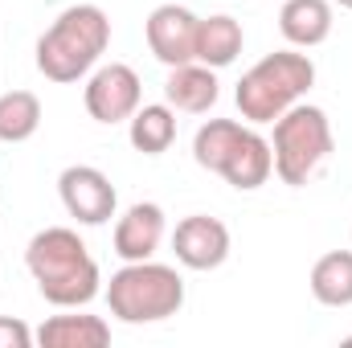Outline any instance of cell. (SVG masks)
Segmentation results:
<instances>
[{
	"mask_svg": "<svg viewBox=\"0 0 352 348\" xmlns=\"http://www.w3.org/2000/svg\"><path fill=\"white\" fill-rule=\"evenodd\" d=\"M197 25H201V17L188 12L184 4H160V8H152V17L144 25L152 58L164 62L168 70L184 66V62H197Z\"/></svg>",
	"mask_w": 352,
	"mask_h": 348,
	"instance_id": "cell-8",
	"label": "cell"
},
{
	"mask_svg": "<svg viewBox=\"0 0 352 348\" xmlns=\"http://www.w3.org/2000/svg\"><path fill=\"white\" fill-rule=\"evenodd\" d=\"M25 266L54 307H87L102 291L98 262L90 259L87 242L70 226H50L33 234L25 246Z\"/></svg>",
	"mask_w": 352,
	"mask_h": 348,
	"instance_id": "cell-1",
	"label": "cell"
},
{
	"mask_svg": "<svg viewBox=\"0 0 352 348\" xmlns=\"http://www.w3.org/2000/svg\"><path fill=\"white\" fill-rule=\"evenodd\" d=\"M140 98H144L140 74L127 62L98 66L87 78V90H82V102H87L94 123H127L140 111Z\"/></svg>",
	"mask_w": 352,
	"mask_h": 348,
	"instance_id": "cell-6",
	"label": "cell"
},
{
	"mask_svg": "<svg viewBox=\"0 0 352 348\" xmlns=\"http://www.w3.org/2000/svg\"><path fill=\"white\" fill-rule=\"evenodd\" d=\"M278 33L295 50H316L332 37V4L328 0H287L278 12Z\"/></svg>",
	"mask_w": 352,
	"mask_h": 348,
	"instance_id": "cell-13",
	"label": "cell"
},
{
	"mask_svg": "<svg viewBox=\"0 0 352 348\" xmlns=\"http://www.w3.org/2000/svg\"><path fill=\"white\" fill-rule=\"evenodd\" d=\"M274 173L283 184H307L316 168L332 156V123L320 107L311 102H295L291 111H283L274 119Z\"/></svg>",
	"mask_w": 352,
	"mask_h": 348,
	"instance_id": "cell-5",
	"label": "cell"
},
{
	"mask_svg": "<svg viewBox=\"0 0 352 348\" xmlns=\"http://www.w3.org/2000/svg\"><path fill=\"white\" fill-rule=\"evenodd\" d=\"M111 45V21L98 4H70L37 37V70L50 83H78Z\"/></svg>",
	"mask_w": 352,
	"mask_h": 348,
	"instance_id": "cell-2",
	"label": "cell"
},
{
	"mask_svg": "<svg viewBox=\"0 0 352 348\" xmlns=\"http://www.w3.org/2000/svg\"><path fill=\"white\" fill-rule=\"evenodd\" d=\"M238 135H242V123H234V119H209L192 135V160L205 173H221V164H226L230 148L238 144Z\"/></svg>",
	"mask_w": 352,
	"mask_h": 348,
	"instance_id": "cell-19",
	"label": "cell"
},
{
	"mask_svg": "<svg viewBox=\"0 0 352 348\" xmlns=\"http://www.w3.org/2000/svg\"><path fill=\"white\" fill-rule=\"evenodd\" d=\"M242 45H246V33H242V25H238L234 17H226V12L205 17V21L197 25V62H201V66L226 70V66L238 62Z\"/></svg>",
	"mask_w": 352,
	"mask_h": 348,
	"instance_id": "cell-14",
	"label": "cell"
},
{
	"mask_svg": "<svg viewBox=\"0 0 352 348\" xmlns=\"http://www.w3.org/2000/svg\"><path fill=\"white\" fill-rule=\"evenodd\" d=\"M164 98L173 111L184 115H205L217 107L221 98V83H217V70L213 66H201V62H184L168 70V83H164Z\"/></svg>",
	"mask_w": 352,
	"mask_h": 348,
	"instance_id": "cell-12",
	"label": "cell"
},
{
	"mask_svg": "<svg viewBox=\"0 0 352 348\" xmlns=\"http://www.w3.org/2000/svg\"><path fill=\"white\" fill-rule=\"evenodd\" d=\"M37 345L45 348H107L111 324L102 316H50L37 328Z\"/></svg>",
	"mask_w": 352,
	"mask_h": 348,
	"instance_id": "cell-15",
	"label": "cell"
},
{
	"mask_svg": "<svg viewBox=\"0 0 352 348\" xmlns=\"http://www.w3.org/2000/svg\"><path fill=\"white\" fill-rule=\"evenodd\" d=\"M127 140L135 152L144 156H160L168 152L176 140V111L168 102H144L131 119H127Z\"/></svg>",
	"mask_w": 352,
	"mask_h": 348,
	"instance_id": "cell-16",
	"label": "cell"
},
{
	"mask_svg": "<svg viewBox=\"0 0 352 348\" xmlns=\"http://www.w3.org/2000/svg\"><path fill=\"white\" fill-rule=\"evenodd\" d=\"M274 173V152H270V140H263L254 127H242V135H238V144L230 148V156H226V164H221V173L238 193H254V188H263L266 180Z\"/></svg>",
	"mask_w": 352,
	"mask_h": 348,
	"instance_id": "cell-11",
	"label": "cell"
},
{
	"mask_svg": "<svg viewBox=\"0 0 352 348\" xmlns=\"http://www.w3.org/2000/svg\"><path fill=\"white\" fill-rule=\"evenodd\" d=\"M58 197L78 226H107L115 217V205H119L111 176L98 173L94 164H70L58 176Z\"/></svg>",
	"mask_w": 352,
	"mask_h": 348,
	"instance_id": "cell-7",
	"label": "cell"
},
{
	"mask_svg": "<svg viewBox=\"0 0 352 348\" xmlns=\"http://www.w3.org/2000/svg\"><path fill=\"white\" fill-rule=\"evenodd\" d=\"M311 87H316V62L307 54L278 50V54H266L263 62H254L242 74L234 98H238L242 119H250V123H274L283 111H291Z\"/></svg>",
	"mask_w": 352,
	"mask_h": 348,
	"instance_id": "cell-3",
	"label": "cell"
},
{
	"mask_svg": "<svg viewBox=\"0 0 352 348\" xmlns=\"http://www.w3.org/2000/svg\"><path fill=\"white\" fill-rule=\"evenodd\" d=\"M41 127V98L33 90H8L0 94V140L4 144H25Z\"/></svg>",
	"mask_w": 352,
	"mask_h": 348,
	"instance_id": "cell-18",
	"label": "cell"
},
{
	"mask_svg": "<svg viewBox=\"0 0 352 348\" xmlns=\"http://www.w3.org/2000/svg\"><path fill=\"white\" fill-rule=\"evenodd\" d=\"M336 4H340V8H352V0H336Z\"/></svg>",
	"mask_w": 352,
	"mask_h": 348,
	"instance_id": "cell-21",
	"label": "cell"
},
{
	"mask_svg": "<svg viewBox=\"0 0 352 348\" xmlns=\"http://www.w3.org/2000/svg\"><path fill=\"white\" fill-rule=\"evenodd\" d=\"M173 250H176V262L188 266V270H217L230 259V230H226L221 217L192 213V217L176 221Z\"/></svg>",
	"mask_w": 352,
	"mask_h": 348,
	"instance_id": "cell-9",
	"label": "cell"
},
{
	"mask_svg": "<svg viewBox=\"0 0 352 348\" xmlns=\"http://www.w3.org/2000/svg\"><path fill=\"white\" fill-rule=\"evenodd\" d=\"M164 234H168L164 209H160L156 201H135V205L115 221V238H111V242H115V254L123 262H144L160 250Z\"/></svg>",
	"mask_w": 352,
	"mask_h": 348,
	"instance_id": "cell-10",
	"label": "cell"
},
{
	"mask_svg": "<svg viewBox=\"0 0 352 348\" xmlns=\"http://www.w3.org/2000/svg\"><path fill=\"white\" fill-rule=\"evenodd\" d=\"M37 340L33 328L25 320H12V316H0V348H29Z\"/></svg>",
	"mask_w": 352,
	"mask_h": 348,
	"instance_id": "cell-20",
	"label": "cell"
},
{
	"mask_svg": "<svg viewBox=\"0 0 352 348\" xmlns=\"http://www.w3.org/2000/svg\"><path fill=\"white\" fill-rule=\"evenodd\" d=\"M107 307L123 324H160L184 307V279L164 262H123L107 283Z\"/></svg>",
	"mask_w": 352,
	"mask_h": 348,
	"instance_id": "cell-4",
	"label": "cell"
},
{
	"mask_svg": "<svg viewBox=\"0 0 352 348\" xmlns=\"http://www.w3.org/2000/svg\"><path fill=\"white\" fill-rule=\"evenodd\" d=\"M311 295L324 307H352V250H332L311 266Z\"/></svg>",
	"mask_w": 352,
	"mask_h": 348,
	"instance_id": "cell-17",
	"label": "cell"
}]
</instances>
